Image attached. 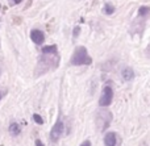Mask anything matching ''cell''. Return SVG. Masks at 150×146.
I'll return each mask as SVG.
<instances>
[{
  "label": "cell",
  "instance_id": "4fadbf2b",
  "mask_svg": "<svg viewBox=\"0 0 150 146\" xmlns=\"http://www.w3.org/2000/svg\"><path fill=\"white\" fill-rule=\"evenodd\" d=\"M80 146H91V142L90 141H84Z\"/></svg>",
  "mask_w": 150,
  "mask_h": 146
},
{
  "label": "cell",
  "instance_id": "3957f363",
  "mask_svg": "<svg viewBox=\"0 0 150 146\" xmlns=\"http://www.w3.org/2000/svg\"><path fill=\"white\" fill-rule=\"evenodd\" d=\"M63 129H65V125H63L62 121H57L55 125L52 128V132H50V140L53 142H57L61 138V136H62Z\"/></svg>",
  "mask_w": 150,
  "mask_h": 146
},
{
  "label": "cell",
  "instance_id": "8992f818",
  "mask_svg": "<svg viewBox=\"0 0 150 146\" xmlns=\"http://www.w3.org/2000/svg\"><path fill=\"white\" fill-rule=\"evenodd\" d=\"M121 75H122V78H124V80H127V82L132 80V79L134 78V73H133L132 68H125L121 73Z\"/></svg>",
  "mask_w": 150,
  "mask_h": 146
},
{
  "label": "cell",
  "instance_id": "6da1fadb",
  "mask_svg": "<svg viewBox=\"0 0 150 146\" xmlns=\"http://www.w3.org/2000/svg\"><path fill=\"white\" fill-rule=\"evenodd\" d=\"M92 59L88 55L87 49L84 46H79L75 49L73 57H71V65L74 66H80V65H91Z\"/></svg>",
  "mask_w": 150,
  "mask_h": 146
},
{
  "label": "cell",
  "instance_id": "7c38bea8",
  "mask_svg": "<svg viewBox=\"0 0 150 146\" xmlns=\"http://www.w3.org/2000/svg\"><path fill=\"white\" fill-rule=\"evenodd\" d=\"M78 33H79V26H75L74 28V37H76Z\"/></svg>",
  "mask_w": 150,
  "mask_h": 146
},
{
  "label": "cell",
  "instance_id": "9c48e42d",
  "mask_svg": "<svg viewBox=\"0 0 150 146\" xmlns=\"http://www.w3.org/2000/svg\"><path fill=\"white\" fill-rule=\"evenodd\" d=\"M55 50H57V47H55L54 45H52V46H45L44 49H42V53H44V54H50V53H55Z\"/></svg>",
  "mask_w": 150,
  "mask_h": 146
},
{
  "label": "cell",
  "instance_id": "5bb4252c",
  "mask_svg": "<svg viewBox=\"0 0 150 146\" xmlns=\"http://www.w3.org/2000/svg\"><path fill=\"white\" fill-rule=\"evenodd\" d=\"M36 145H37V146H44V144H42L40 140H37V141H36Z\"/></svg>",
  "mask_w": 150,
  "mask_h": 146
},
{
  "label": "cell",
  "instance_id": "9a60e30c",
  "mask_svg": "<svg viewBox=\"0 0 150 146\" xmlns=\"http://www.w3.org/2000/svg\"><path fill=\"white\" fill-rule=\"evenodd\" d=\"M23 0H12V4H18V3H21Z\"/></svg>",
  "mask_w": 150,
  "mask_h": 146
},
{
  "label": "cell",
  "instance_id": "2e32d148",
  "mask_svg": "<svg viewBox=\"0 0 150 146\" xmlns=\"http://www.w3.org/2000/svg\"><path fill=\"white\" fill-rule=\"evenodd\" d=\"M0 99H1V94H0Z\"/></svg>",
  "mask_w": 150,
  "mask_h": 146
},
{
  "label": "cell",
  "instance_id": "52a82bcc",
  "mask_svg": "<svg viewBox=\"0 0 150 146\" xmlns=\"http://www.w3.org/2000/svg\"><path fill=\"white\" fill-rule=\"evenodd\" d=\"M20 132H21V129L17 123H12L9 125V133L12 134V136H17V134H20Z\"/></svg>",
  "mask_w": 150,
  "mask_h": 146
},
{
  "label": "cell",
  "instance_id": "5b68a950",
  "mask_svg": "<svg viewBox=\"0 0 150 146\" xmlns=\"http://www.w3.org/2000/svg\"><path fill=\"white\" fill-rule=\"evenodd\" d=\"M104 145L105 146H116L117 145V136L115 132H109L104 136Z\"/></svg>",
  "mask_w": 150,
  "mask_h": 146
},
{
  "label": "cell",
  "instance_id": "30bf717a",
  "mask_svg": "<svg viewBox=\"0 0 150 146\" xmlns=\"http://www.w3.org/2000/svg\"><path fill=\"white\" fill-rule=\"evenodd\" d=\"M33 120L36 121L38 125H42V124H44V120H42V117L40 115H37V113H34V115H33Z\"/></svg>",
  "mask_w": 150,
  "mask_h": 146
},
{
  "label": "cell",
  "instance_id": "277c9868",
  "mask_svg": "<svg viewBox=\"0 0 150 146\" xmlns=\"http://www.w3.org/2000/svg\"><path fill=\"white\" fill-rule=\"evenodd\" d=\"M30 39L34 42V44L41 45L42 42L45 41V34H44V32L40 30V29H33V30L30 32Z\"/></svg>",
  "mask_w": 150,
  "mask_h": 146
},
{
  "label": "cell",
  "instance_id": "7a4b0ae2",
  "mask_svg": "<svg viewBox=\"0 0 150 146\" xmlns=\"http://www.w3.org/2000/svg\"><path fill=\"white\" fill-rule=\"evenodd\" d=\"M112 100H113V90L111 86H104L101 96L99 99V105L100 107H108V105H111Z\"/></svg>",
  "mask_w": 150,
  "mask_h": 146
},
{
  "label": "cell",
  "instance_id": "8fae6325",
  "mask_svg": "<svg viewBox=\"0 0 150 146\" xmlns=\"http://www.w3.org/2000/svg\"><path fill=\"white\" fill-rule=\"evenodd\" d=\"M149 8L148 7H141L140 8V9H138V15H140V16H145V15H148V13H149Z\"/></svg>",
  "mask_w": 150,
  "mask_h": 146
},
{
  "label": "cell",
  "instance_id": "ba28073f",
  "mask_svg": "<svg viewBox=\"0 0 150 146\" xmlns=\"http://www.w3.org/2000/svg\"><path fill=\"white\" fill-rule=\"evenodd\" d=\"M103 12L105 13V15H112V13L115 12V8H113V5H111V4H105L104 5V8H103Z\"/></svg>",
  "mask_w": 150,
  "mask_h": 146
}]
</instances>
